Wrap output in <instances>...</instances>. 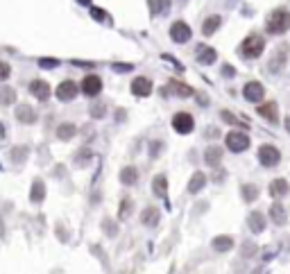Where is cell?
I'll use <instances>...</instances> for the list:
<instances>
[{
  "mask_svg": "<svg viewBox=\"0 0 290 274\" xmlns=\"http://www.w3.org/2000/svg\"><path fill=\"white\" fill-rule=\"evenodd\" d=\"M136 175H139V172H136V168H123V170H120V182L123 183H127V186H132V183H136Z\"/></svg>",
  "mask_w": 290,
  "mask_h": 274,
  "instance_id": "44dd1931",
  "label": "cell"
},
{
  "mask_svg": "<svg viewBox=\"0 0 290 274\" xmlns=\"http://www.w3.org/2000/svg\"><path fill=\"white\" fill-rule=\"evenodd\" d=\"M172 127H175V132H179V134H191L195 129V120L191 113H175Z\"/></svg>",
  "mask_w": 290,
  "mask_h": 274,
  "instance_id": "3957f363",
  "label": "cell"
},
{
  "mask_svg": "<svg viewBox=\"0 0 290 274\" xmlns=\"http://www.w3.org/2000/svg\"><path fill=\"white\" fill-rule=\"evenodd\" d=\"M258 113L263 116V118H268L270 123H277V104L274 102H265L258 107Z\"/></svg>",
  "mask_w": 290,
  "mask_h": 274,
  "instance_id": "5bb4252c",
  "label": "cell"
},
{
  "mask_svg": "<svg viewBox=\"0 0 290 274\" xmlns=\"http://www.w3.org/2000/svg\"><path fill=\"white\" fill-rule=\"evenodd\" d=\"M197 61L199 64H213L215 61V50L206 48V46H199L197 48Z\"/></svg>",
  "mask_w": 290,
  "mask_h": 274,
  "instance_id": "4fadbf2b",
  "label": "cell"
},
{
  "mask_svg": "<svg viewBox=\"0 0 290 274\" xmlns=\"http://www.w3.org/2000/svg\"><path fill=\"white\" fill-rule=\"evenodd\" d=\"M132 93L139 97H145L152 93V82L147 80V77H136L134 82H132Z\"/></svg>",
  "mask_w": 290,
  "mask_h": 274,
  "instance_id": "8fae6325",
  "label": "cell"
},
{
  "mask_svg": "<svg viewBox=\"0 0 290 274\" xmlns=\"http://www.w3.org/2000/svg\"><path fill=\"white\" fill-rule=\"evenodd\" d=\"M57 136H59V140H68L75 136V125L73 123H61L59 127H57Z\"/></svg>",
  "mask_w": 290,
  "mask_h": 274,
  "instance_id": "2e32d148",
  "label": "cell"
},
{
  "mask_svg": "<svg viewBox=\"0 0 290 274\" xmlns=\"http://www.w3.org/2000/svg\"><path fill=\"white\" fill-rule=\"evenodd\" d=\"M170 91L175 93V95H182V97L193 95V89H191L188 84H182V82H177V80H172V82H170Z\"/></svg>",
  "mask_w": 290,
  "mask_h": 274,
  "instance_id": "9a60e30c",
  "label": "cell"
},
{
  "mask_svg": "<svg viewBox=\"0 0 290 274\" xmlns=\"http://www.w3.org/2000/svg\"><path fill=\"white\" fill-rule=\"evenodd\" d=\"M9 64H5V61H0V82L2 80H7V77H9Z\"/></svg>",
  "mask_w": 290,
  "mask_h": 274,
  "instance_id": "1f68e13d",
  "label": "cell"
},
{
  "mask_svg": "<svg viewBox=\"0 0 290 274\" xmlns=\"http://www.w3.org/2000/svg\"><path fill=\"white\" fill-rule=\"evenodd\" d=\"M16 118H18V123L32 125L34 120H37V111L32 109V104L21 102V104H18V109H16Z\"/></svg>",
  "mask_w": 290,
  "mask_h": 274,
  "instance_id": "30bf717a",
  "label": "cell"
},
{
  "mask_svg": "<svg viewBox=\"0 0 290 274\" xmlns=\"http://www.w3.org/2000/svg\"><path fill=\"white\" fill-rule=\"evenodd\" d=\"M242 193H245V199H247V202L256 199V188H254V186H245V188H242Z\"/></svg>",
  "mask_w": 290,
  "mask_h": 274,
  "instance_id": "f546056e",
  "label": "cell"
},
{
  "mask_svg": "<svg viewBox=\"0 0 290 274\" xmlns=\"http://www.w3.org/2000/svg\"><path fill=\"white\" fill-rule=\"evenodd\" d=\"M82 5H91V0H80Z\"/></svg>",
  "mask_w": 290,
  "mask_h": 274,
  "instance_id": "74e56055",
  "label": "cell"
},
{
  "mask_svg": "<svg viewBox=\"0 0 290 274\" xmlns=\"http://www.w3.org/2000/svg\"><path fill=\"white\" fill-rule=\"evenodd\" d=\"M104 14H107V11H102V9H97V7H91V16L96 18V21H104Z\"/></svg>",
  "mask_w": 290,
  "mask_h": 274,
  "instance_id": "d6a6232c",
  "label": "cell"
},
{
  "mask_svg": "<svg viewBox=\"0 0 290 274\" xmlns=\"http://www.w3.org/2000/svg\"><path fill=\"white\" fill-rule=\"evenodd\" d=\"M270 211H272V220L277 222V225H284V222H286V213H284V209H281L279 204H274Z\"/></svg>",
  "mask_w": 290,
  "mask_h": 274,
  "instance_id": "83f0119b",
  "label": "cell"
},
{
  "mask_svg": "<svg viewBox=\"0 0 290 274\" xmlns=\"http://www.w3.org/2000/svg\"><path fill=\"white\" fill-rule=\"evenodd\" d=\"M263 86L258 84V82H249V84H245V89H242V95H245V100H249V102H261L263 100Z\"/></svg>",
  "mask_w": 290,
  "mask_h": 274,
  "instance_id": "ba28073f",
  "label": "cell"
},
{
  "mask_svg": "<svg viewBox=\"0 0 290 274\" xmlns=\"http://www.w3.org/2000/svg\"><path fill=\"white\" fill-rule=\"evenodd\" d=\"M220 16H211V18H206L204 21V27H202V32L206 34V37H209V34H213L215 30H218V27H220Z\"/></svg>",
  "mask_w": 290,
  "mask_h": 274,
  "instance_id": "484cf974",
  "label": "cell"
},
{
  "mask_svg": "<svg viewBox=\"0 0 290 274\" xmlns=\"http://www.w3.org/2000/svg\"><path fill=\"white\" fill-rule=\"evenodd\" d=\"M104 229H107V233H109V236H113V233H116V227H113L111 222H104Z\"/></svg>",
  "mask_w": 290,
  "mask_h": 274,
  "instance_id": "d590c367",
  "label": "cell"
},
{
  "mask_svg": "<svg viewBox=\"0 0 290 274\" xmlns=\"http://www.w3.org/2000/svg\"><path fill=\"white\" fill-rule=\"evenodd\" d=\"M113 68L118 70V73H129V70L134 68V66H132V64H116V66H113Z\"/></svg>",
  "mask_w": 290,
  "mask_h": 274,
  "instance_id": "836d02e7",
  "label": "cell"
},
{
  "mask_svg": "<svg viewBox=\"0 0 290 274\" xmlns=\"http://www.w3.org/2000/svg\"><path fill=\"white\" fill-rule=\"evenodd\" d=\"M227 147H229L231 152H245L249 147L247 134H242V132H231V134H227Z\"/></svg>",
  "mask_w": 290,
  "mask_h": 274,
  "instance_id": "277c9868",
  "label": "cell"
},
{
  "mask_svg": "<svg viewBox=\"0 0 290 274\" xmlns=\"http://www.w3.org/2000/svg\"><path fill=\"white\" fill-rule=\"evenodd\" d=\"M77 84L73 80H66V82H61L59 86H57V97L59 100H73V97L77 95Z\"/></svg>",
  "mask_w": 290,
  "mask_h": 274,
  "instance_id": "9c48e42d",
  "label": "cell"
},
{
  "mask_svg": "<svg viewBox=\"0 0 290 274\" xmlns=\"http://www.w3.org/2000/svg\"><path fill=\"white\" fill-rule=\"evenodd\" d=\"M104 111H107V104H102V102H100V104H96V107L91 109V116H96V118H100V116H102Z\"/></svg>",
  "mask_w": 290,
  "mask_h": 274,
  "instance_id": "4dcf8cb0",
  "label": "cell"
},
{
  "mask_svg": "<svg viewBox=\"0 0 290 274\" xmlns=\"http://www.w3.org/2000/svg\"><path fill=\"white\" fill-rule=\"evenodd\" d=\"M170 39H172L175 43H186L188 39H191V27H188L186 23L177 21L175 25L170 27Z\"/></svg>",
  "mask_w": 290,
  "mask_h": 274,
  "instance_id": "52a82bcc",
  "label": "cell"
},
{
  "mask_svg": "<svg viewBox=\"0 0 290 274\" xmlns=\"http://www.w3.org/2000/svg\"><path fill=\"white\" fill-rule=\"evenodd\" d=\"M213 247L218 249V252H227V249L234 247V240H231L229 236H218V238L213 240Z\"/></svg>",
  "mask_w": 290,
  "mask_h": 274,
  "instance_id": "d4e9b609",
  "label": "cell"
},
{
  "mask_svg": "<svg viewBox=\"0 0 290 274\" xmlns=\"http://www.w3.org/2000/svg\"><path fill=\"white\" fill-rule=\"evenodd\" d=\"M204 156H206V163H209V166H218V163H220V156H222V150L220 147H209Z\"/></svg>",
  "mask_w": 290,
  "mask_h": 274,
  "instance_id": "4316f807",
  "label": "cell"
},
{
  "mask_svg": "<svg viewBox=\"0 0 290 274\" xmlns=\"http://www.w3.org/2000/svg\"><path fill=\"white\" fill-rule=\"evenodd\" d=\"M30 93H32V95L37 97V100H41V102H43V100H48L50 93H52V91H50V86L46 84V82L34 80L32 84H30Z\"/></svg>",
  "mask_w": 290,
  "mask_h": 274,
  "instance_id": "7c38bea8",
  "label": "cell"
},
{
  "mask_svg": "<svg viewBox=\"0 0 290 274\" xmlns=\"http://www.w3.org/2000/svg\"><path fill=\"white\" fill-rule=\"evenodd\" d=\"M263 48H265L263 37L252 34V37H247L245 41L241 43V54L242 57H247V59H254V57H258V54L263 52Z\"/></svg>",
  "mask_w": 290,
  "mask_h": 274,
  "instance_id": "7a4b0ae2",
  "label": "cell"
},
{
  "mask_svg": "<svg viewBox=\"0 0 290 274\" xmlns=\"http://www.w3.org/2000/svg\"><path fill=\"white\" fill-rule=\"evenodd\" d=\"M57 64H59L57 59H41L39 61V66H43V68H48V66H57Z\"/></svg>",
  "mask_w": 290,
  "mask_h": 274,
  "instance_id": "e575fe53",
  "label": "cell"
},
{
  "mask_svg": "<svg viewBox=\"0 0 290 274\" xmlns=\"http://www.w3.org/2000/svg\"><path fill=\"white\" fill-rule=\"evenodd\" d=\"M270 34H284L290 30V14L286 9H274L268 16V23H265Z\"/></svg>",
  "mask_w": 290,
  "mask_h": 274,
  "instance_id": "6da1fadb",
  "label": "cell"
},
{
  "mask_svg": "<svg viewBox=\"0 0 290 274\" xmlns=\"http://www.w3.org/2000/svg\"><path fill=\"white\" fill-rule=\"evenodd\" d=\"M82 93H84V95H97V93L102 91V80H100V77L97 75H86L84 77V82H82Z\"/></svg>",
  "mask_w": 290,
  "mask_h": 274,
  "instance_id": "8992f818",
  "label": "cell"
},
{
  "mask_svg": "<svg viewBox=\"0 0 290 274\" xmlns=\"http://www.w3.org/2000/svg\"><path fill=\"white\" fill-rule=\"evenodd\" d=\"M249 229L252 231H263L265 229V220H263V213H258V211H254L252 215H249Z\"/></svg>",
  "mask_w": 290,
  "mask_h": 274,
  "instance_id": "ac0fdd59",
  "label": "cell"
},
{
  "mask_svg": "<svg viewBox=\"0 0 290 274\" xmlns=\"http://www.w3.org/2000/svg\"><path fill=\"white\" fill-rule=\"evenodd\" d=\"M279 150L272 145H261L258 147V161L263 163V166H277L279 163Z\"/></svg>",
  "mask_w": 290,
  "mask_h": 274,
  "instance_id": "5b68a950",
  "label": "cell"
},
{
  "mask_svg": "<svg viewBox=\"0 0 290 274\" xmlns=\"http://www.w3.org/2000/svg\"><path fill=\"white\" fill-rule=\"evenodd\" d=\"M16 100V93L11 86H0V104H14Z\"/></svg>",
  "mask_w": 290,
  "mask_h": 274,
  "instance_id": "ffe728a7",
  "label": "cell"
},
{
  "mask_svg": "<svg viewBox=\"0 0 290 274\" xmlns=\"http://www.w3.org/2000/svg\"><path fill=\"white\" fill-rule=\"evenodd\" d=\"M152 188H154V195L163 197V195H166V190H168V179L163 177V175L154 177V183H152Z\"/></svg>",
  "mask_w": 290,
  "mask_h": 274,
  "instance_id": "603a6c76",
  "label": "cell"
},
{
  "mask_svg": "<svg viewBox=\"0 0 290 274\" xmlns=\"http://www.w3.org/2000/svg\"><path fill=\"white\" fill-rule=\"evenodd\" d=\"M129 211H132V199H123L120 202V220H125V218H129Z\"/></svg>",
  "mask_w": 290,
  "mask_h": 274,
  "instance_id": "f1b7e54d",
  "label": "cell"
},
{
  "mask_svg": "<svg viewBox=\"0 0 290 274\" xmlns=\"http://www.w3.org/2000/svg\"><path fill=\"white\" fill-rule=\"evenodd\" d=\"M286 193H288V182H286V179H274V182L270 183V195L279 197V195H286Z\"/></svg>",
  "mask_w": 290,
  "mask_h": 274,
  "instance_id": "e0dca14e",
  "label": "cell"
},
{
  "mask_svg": "<svg viewBox=\"0 0 290 274\" xmlns=\"http://www.w3.org/2000/svg\"><path fill=\"white\" fill-rule=\"evenodd\" d=\"M43 195H46V186H43L41 179H37V182L32 183V193H30V199L39 204V202H43Z\"/></svg>",
  "mask_w": 290,
  "mask_h": 274,
  "instance_id": "d6986e66",
  "label": "cell"
},
{
  "mask_svg": "<svg viewBox=\"0 0 290 274\" xmlns=\"http://www.w3.org/2000/svg\"><path fill=\"white\" fill-rule=\"evenodd\" d=\"M206 183V177L202 175V172H195L193 179H191V183H188V190L191 193H197V190H202V186Z\"/></svg>",
  "mask_w": 290,
  "mask_h": 274,
  "instance_id": "7402d4cb",
  "label": "cell"
},
{
  "mask_svg": "<svg viewBox=\"0 0 290 274\" xmlns=\"http://www.w3.org/2000/svg\"><path fill=\"white\" fill-rule=\"evenodd\" d=\"M286 129L290 132V118H286Z\"/></svg>",
  "mask_w": 290,
  "mask_h": 274,
  "instance_id": "8d00e7d4",
  "label": "cell"
},
{
  "mask_svg": "<svg viewBox=\"0 0 290 274\" xmlns=\"http://www.w3.org/2000/svg\"><path fill=\"white\" fill-rule=\"evenodd\" d=\"M143 225H147V227H154L156 222H159V209H147V211H143Z\"/></svg>",
  "mask_w": 290,
  "mask_h": 274,
  "instance_id": "cb8c5ba5",
  "label": "cell"
}]
</instances>
